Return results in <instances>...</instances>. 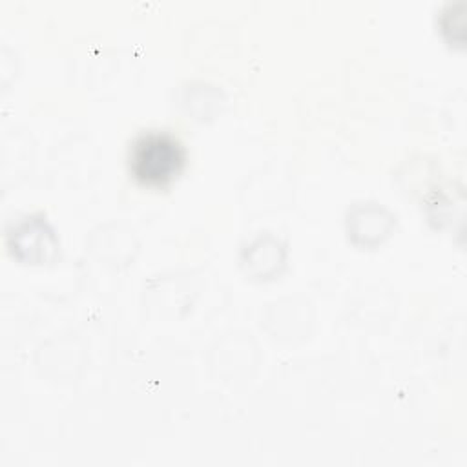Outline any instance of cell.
<instances>
[{"label":"cell","instance_id":"cell-1","mask_svg":"<svg viewBox=\"0 0 467 467\" xmlns=\"http://www.w3.org/2000/svg\"><path fill=\"white\" fill-rule=\"evenodd\" d=\"M186 150L168 131H144L131 142L128 164L131 177L150 188L170 184L184 168Z\"/></svg>","mask_w":467,"mask_h":467}]
</instances>
